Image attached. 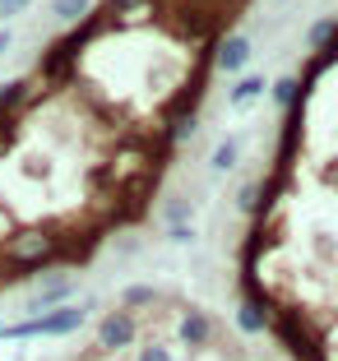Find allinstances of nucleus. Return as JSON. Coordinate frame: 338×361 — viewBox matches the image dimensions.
Masks as SVG:
<instances>
[{"instance_id":"obj_1","label":"nucleus","mask_w":338,"mask_h":361,"mask_svg":"<svg viewBox=\"0 0 338 361\" xmlns=\"http://www.w3.org/2000/svg\"><path fill=\"white\" fill-rule=\"evenodd\" d=\"M269 329H274V338L283 343L296 361H325V343H320L315 324H306V315H296L292 306L278 310V315L269 319Z\"/></svg>"},{"instance_id":"obj_2","label":"nucleus","mask_w":338,"mask_h":361,"mask_svg":"<svg viewBox=\"0 0 338 361\" xmlns=\"http://www.w3.org/2000/svg\"><path fill=\"white\" fill-rule=\"evenodd\" d=\"M84 324V306H61V310H47L37 319H23V324H5L0 338H65Z\"/></svg>"},{"instance_id":"obj_3","label":"nucleus","mask_w":338,"mask_h":361,"mask_svg":"<svg viewBox=\"0 0 338 361\" xmlns=\"http://www.w3.org/2000/svg\"><path fill=\"white\" fill-rule=\"evenodd\" d=\"M97 348L107 352V357H116V352H126V348H135V343H144V319L139 315H130V310H107L102 319H97Z\"/></svg>"},{"instance_id":"obj_4","label":"nucleus","mask_w":338,"mask_h":361,"mask_svg":"<svg viewBox=\"0 0 338 361\" xmlns=\"http://www.w3.org/2000/svg\"><path fill=\"white\" fill-rule=\"evenodd\" d=\"M176 338L191 352H204L218 338V324H213V315H204L200 306H176Z\"/></svg>"},{"instance_id":"obj_5","label":"nucleus","mask_w":338,"mask_h":361,"mask_svg":"<svg viewBox=\"0 0 338 361\" xmlns=\"http://www.w3.org/2000/svg\"><path fill=\"white\" fill-rule=\"evenodd\" d=\"M251 56H255V42L246 32H227V37H218V47H213V61H218L222 75H241L246 65H251Z\"/></svg>"},{"instance_id":"obj_6","label":"nucleus","mask_w":338,"mask_h":361,"mask_svg":"<svg viewBox=\"0 0 338 361\" xmlns=\"http://www.w3.org/2000/svg\"><path fill=\"white\" fill-rule=\"evenodd\" d=\"M32 88H37V79H10V84H0V116L19 121V111H28L32 102H42V97H32Z\"/></svg>"},{"instance_id":"obj_7","label":"nucleus","mask_w":338,"mask_h":361,"mask_svg":"<svg viewBox=\"0 0 338 361\" xmlns=\"http://www.w3.org/2000/svg\"><path fill=\"white\" fill-rule=\"evenodd\" d=\"M61 306H70V278H65V274L52 278L42 292H32V297H28V319L47 315V310H61Z\"/></svg>"},{"instance_id":"obj_8","label":"nucleus","mask_w":338,"mask_h":361,"mask_svg":"<svg viewBox=\"0 0 338 361\" xmlns=\"http://www.w3.org/2000/svg\"><path fill=\"white\" fill-rule=\"evenodd\" d=\"M195 130H200V106H176V111H171V126L162 130V144H167V149H181L186 139H195Z\"/></svg>"},{"instance_id":"obj_9","label":"nucleus","mask_w":338,"mask_h":361,"mask_svg":"<svg viewBox=\"0 0 338 361\" xmlns=\"http://www.w3.org/2000/svg\"><path fill=\"white\" fill-rule=\"evenodd\" d=\"M158 287H148V283H130L126 292H121V310H130V315H139V310H153L158 306Z\"/></svg>"},{"instance_id":"obj_10","label":"nucleus","mask_w":338,"mask_h":361,"mask_svg":"<svg viewBox=\"0 0 338 361\" xmlns=\"http://www.w3.org/2000/svg\"><path fill=\"white\" fill-rule=\"evenodd\" d=\"M265 75H241V79H236V84H232V93H227V102H232V106H246V102H251V97H265Z\"/></svg>"},{"instance_id":"obj_11","label":"nucleus","mask_w":338,"mask_h":361,"mask_svg":"<svg viewBox=\"0 0 338 361\" xmlns=\"http://www.w3.org/2000/svg\"><path fill=\"white\" fill-rule=\"evenodd\" d=\"M93 10H97L93 0H52V14H56L61 23H84Z\"/></svg>"},{"instance_id":"obj_12","label":"nucleus","mask_w":338,"mask_h":361,"mask_svg":"<svg viewBox=\"0 0 338 361\" xmlns=\"http://www.w3.org/2000/svg\"><path fill=\"white\" fill-rule=\"evenodd\" d=\"M269 93H274V102L283 106V111H287V106H296L301 97H306V93H301V79H296V75H283L274 88H269Z\"/></svg>"},{"instance_id":"obj_13","label":"nucleus","mask_w":338,"mask_h":361,"mask_svg":"<svg viewBox=\"0 0 338 361\" xmlns=\"http://www.w3.org/2000/svg\"><path fill=\"white\" fill-rule=\"evenodd\" d=\"M269 324V315L260 306H251V301H241V306H236V329L241 334H260Z\"/></svg>"},{"instance_id":"obj_14","label":"nucleus","mask_w":338,"mask_h":361,"mask_svg":"<svg viewBox=\"0 0 338 361\" xmlns=\"http://www.w3.org/2000/svg\"><path fill=\"white\" fill-rule=\"evenodd\" d=\"M236 158H241V139H222L218 149H213V171H232Z\"/></svg>"},{"instance_id":"obj_15","label":"nucleus","mask_w":338,"mask_h":361,"mask_svg":"<svg viewBox=\"0 0 338 361\" xmlns=\"http://www.w3.org/2000/svg\"><path fill=\"white\" fill-rule=\"evenodd\" d=\"M158 0H102V10L111 14V19H130V14H139V10H153Z\"/></svg>"},{"instance_id":"obj_16","label":"nucleus","mask_w":338,"mask_h":361,"mask_svg":"<svg viewBox=\"0 0 338 361\" xmlns=\"http://www.w3.org/2000/svg\"><path fill=\"white\" fill-rule=\"evenodd\" d=\"M135 361H176V352H171L162 338H144V343H139V357H135Z\"/></svg>"},{"instance_id":"obj_17","label":"nucleus","mask_w":338,"mask_h":361,"mask_svg":"<svg viewBox=\"0 0 338 361\" xmlns=\"http://www.w3.org/2000/svg\"><path fill=\"white\" fill-rule=\"evenodd\" d=\"M338 32V23L334 19H315L310 23V32H306V42H310V51H320V47H329V37Z\"/></svg>"},{"instance_id":"obj_18","label":"nucleus","mask_w":338,"mask_h":361,"mask_svg":"<svg viewBox=\"0 0 338 361\" xmlns=\"http://www.w3.org/2000/svg\"><path fill=\"white\" fill-rule=\"evenodd\" d=\"M162 218H167V227H186L191 223V204L186 200H167V213H162Z\"/></svg>"},{"instance_id":"obj_19","label":"nucleus","mask_w":338,"mask_h":361,"mask_svg":"<svg viewBox=\"0 0 338 361\" xmlns=\"http://www.w3.org/2000/svg\"><path fill=\"white\" fill-rule=\"evenodd\" d=\"M167 236H171V241H195V227L191 223H186V227H167Z\"/></svg>"},{"instance_id":"obj_20","label":"nucleus","mask_w":338,"mask_h":361,"mask_svg":"<svg viewBox=\"0 0 338 361\" xmlns=\"http://www.w3.org/2000/svg\"><path fill=\"white\" fill-rule=\"evenodd\" d=\"M19 10H28V0H0V14H5V19L19 14Z\"/></svg>"},{"instance_id":"obj_21","label":"nucleus","mask_w":338,"mask_h":361,"mask_svg":"<svg viewBox=\"0 0 338 361\" xmlns=\"http://www.w3.org/2000/svg\"><path fill=\"white\" fill-rule=\"evenodd\" d=\"M10 42H14V32H10V28H0V56L10 51Z\"/></svg>"},{"instance_id":"obj_22","label":"nucleus","mask_w":338,"mask_h":361,"mask_svg":"<svg viewBox=\"0 0 338 361\" xmlns=\"http://www.w3.org/2000/svg\"><path fill=\"white\" fill-rule=\"evenodd\" d=\"M0 329H5V319H0Z\"/></svg>"},{"instance_id":"obj_23","label":"nucleus","mask_w":338,"mask_h":361,"mask_svg":"<svg viewBox=\"0 0 338 361\" xmlns=\"http://www.w3.org/2000/svg\"><path fill=\"white\" fill-rule=\"evenodd\" d=\"M107 361H116V357H107Z\"/></svg>"}]
</instances>
